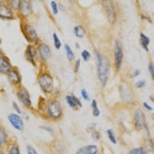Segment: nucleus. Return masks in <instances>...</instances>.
Returning <instances> with one entry per match:
<instances>
[{
	"label": "nucleus",
	"instance_id": "1a4fd4ad",
	"mask_svg": "<svg viewBox=\"0 0 154 154\" xmlns=\"http://www.w3.org/2000/svg\"><path fill=\"white\" fill-rule=\"evenodd\" d=\"M17 97L22 103L26 107L32 106V100L29 92L25 88H21L17 93Z\"/></svg>",
	"mask_w": 154,
	"mask_h": 154
},
{
	"label": "nucleus",
	"instance_id": "f704fd0d",
	"mask_svg": "<svg viewBox=\"0 0 154 154\" xmlns=\"http://www.w3.org/2000/svg\"><path fill=\"white\" fill-rule=\"evenodd\" d=\"M12 107H13V109L16 111V113L19 114H19L22 113L21 109L19 108V105L17 104V103H16L15 101L12 102Z\"/></svg>",
	"mask_w": 154,
	"mask_h": 154
},
{
	"label": "nucleus",
	"instance_id": "20e7f679",
	"mask_svg": "<svg viewBox=\"0 0 154 154\" xmlns=\"http://www.w3.org/2000/svg\"><path fill=\"white\" fill-rule=\"evenodd\" d=\"M38 82L42 91L49 93L53 90V79L48 73H43L39 76Z\"/></svg>",
	"mask_w": 154,
	"mask_h": 154
},
{
	"label": "nucleus",
	"instance_id": "5701e85b",
	"mask_svg": "<svg viewBox=\"0 0 154 154\" xmlns=\"http://www.w3.org/2000/svg\"><path fill=\"white\" fill-rule=\"evenodd\" d=\"M65 50L66 53V56L68 58V60L69 61H72L75 60V55H74L73 52H72V49L69 46L68 44H65Z\"/></svg>",
	"mask_w": 154,
	"mask_h": 154
},
{
	"label": "nucleus",
	"instance_id": "7ed1b4c3",
	"mask_svg": "<svg viewBox=\"0 0 154 154\" xmlns=\"http://www.w3.org/2000/svg\"><path fill=\"white\" fill-rule=\"evenodd\" d=\"M134 125L135 127L137 130H141L143 129H145L149 133V130L147 128L146 125V119L143 111L140 108L136 109L134 112Z\"/></svg>",
	"mask_w": 154,
	"mask_h": 154
},
{
	"label": "nucleus",
	"instance_id": "e433bc0d",
	"mask_svg": "<svg viewBox=\"0 0 154 154\" xmlns=\"http://www.w3.org/2000/svg\"><path fill=\"white\" fill-rule=\"evenodd\" d=\"M148 69H149V72L150 74L152 79H153L154 76V68H153V64L152 63H150L149 64V66H148Z\"/></svg>",
	"mask_w": 154,
	"mask_h": 154
},
{
	"label": "nucleus",
	"instance_id": "9d476101",
	"mask_svg": "<svg viewBox=\"0 0 154 154\" xmlns=\"http://www.w3.org/2000/svg\"><path fill=\"white\" fill-rule=\"evenodd\" d=\"M119 93H120L121 99L124 103H131L133 101V96L130 93V89L125 84H121L119 86Z\"/></svg>",
	"mask_w": 154,
	"mask_h": 154
},
{
	"label": "nucleus",
	"instance_id": "37998d69",
	"mask_svg": "<svg viewBox=\"0 0 154 154\" xmlns=\"http://www.w3.org/2000/svg\"><path fill=\"white\" fill-rule=\"evenodd\" d=\"M75 46H76L77 49H79V48H80V46H79V44L78 43V42H75Z\"/></svg>",
	"mask_w": 154,
	"mask_h": 154
},
{
	"label": "nucleus",
	"instance_id": "4468645a",
	"mask_svg": "<svg viewBox=\"0 0 154 154\" xmlns=\"http://www.w3.org/2000/svg\"><path fill=\"white\" fill-rule=\"evenodd\" d=\"M99 152L98 147L96 145H87L83 147H81L76 151L75 154H97Z\"/></svg>",
	"mask_w": 154,
	"mask_h": 154
},
{
	"label": "nucleus",
	"instance_id": "393cba45",
	"mask_svg": "<svg viewBox=\"0 0 154 154\" xmlns=\"http://www.w3.org/2000/svg\"><path fill=\"white\" fill-rule=\"evenodd\" d=\"M106 133H107V136H108L109 140H110V142L113 144L117 143V141H116V136L113 130H112V129H109V130L106 131Z\"/></svg>",
	"mask_w": 154,
	"mask_h": 154
},
{
	"label": "nucleus",
	"instance_id": "a211bd4d",
	"mask_svg": "<svg viewBox=\"0 0 154 154\" xmlns=\"http://www.w3.org/2000/svg\"><path fill=\"white\" fill-rule=\"evenodd\" d=\"M35 55H36L35 50L32 48V46H28L26 51V60H28L29 63H31L33 66L35 65V60H34V58H35Z\"/></svg>",
	"mask_w": 154,
	"mask_h": 154
},
{
	"label": "nucleus",
	"instance_id": "58836bf2",
	"mask_svg": "<svg viewBox=\"0 0 154 154\" xmlns=\"http://www.w3.org/2000/svg\"><path fill=\"white\" fill-rule=\"evenodd\" d=\"M80 64H81L80 60H78L76 62H75V67H74V72H78V71H79V67H80Z\"/></svg>",
	"mask_w": 154,
	"mask_h": 154
},
{
	"label": "nucleus",
	"instance_id": "c03bdc74",
	"mask_svg": "<svg viewBox=\"0 0 154 154\" xmlns=\"http://www.w3.org/2000/svg\"><path fill=\"white\" fill-rule=\"evenodd\" d=\"M149 99H150V100H152V102H153L154 101V100H153V95H151V96H149Z\"/></svg>",
	"mask_w": 154,
	"mask_h": 154
},
{
	"label": "nucleus",
	"instance_id": "9b49d317",
	"mask_svg": "<svg viewBox=\"0 0 154 154\" xmlns=\"http://www.w3.org/2000/svg\"><path fill=\"white\" fill-rule=\"evenodd\" d=\"M0 19L4 20H12L14 19L12 9L5 4H0Z\"/></svg>",
	"mask_w": 154,
	"mask_h": 154
},
{
	"label": "nucleus",
	"instance_id": "0eeeda50",
	"mask_svg": "<svg viewBox=\"0 0 154 154\" xmlns=\"http://www.w3.org/2000/svg\"><path fill=\"white\" fill-rule=\"evenodd\" d=\"M23 32L24 34V36L27 39V41L30 42H36L38 40V34H37L36 30L35 29L33 26L30 25H26L23 28Z\"/></svg>",
	"mask_w": 154,
	"mask_h": 154
},
{
	"label": "nucleus",
	"instance_id": "aec40b11",
	"mask_svg": "<svg viewBox=\"0 0 154 154\" xmlns=\"http://www.w3.org/2000/svg\"><path fill=\"white\" fill-rule=\"evenodd\" d=\"M8 142V135L5 128L0 126V147L5 146Z\"/></svg>",
	"mask_w": 154,
	"mask_h": 154
},
{
	"label": "nucleus",
	"instance_id": "2f4dec72",
	"mask_svg": "<svg viewBox=\"0 0 154 154\" xmlns=\"http://www.w3.org/2000/svg\"><path fill=\"white\" fill-rule=\"evenodd\" d=\"M92 137H93V140L95 141H98L99 140L101 137V135H100V133L97 130H94V131L92 132Z\"/></svg>",
	"mask_w": 154,
	"mask_h": 154
},
{
	"label": "nucleus",
	"instance_id": "412c9836",
	"mask_svg": "<svg viewBox=\"0 0 154 154\" xmlns=\"http://www.w3.org/2000/svg\"><path fill=\"white\" fill-rule=\"evenodd\" d=\"M73 32L75 36L79 38H83V36L86 34V30H85L84 27L82 26H80V25L75 26L73 29Z\"/></svg>",
	"mask_w": 154,
	"mask_h": 154
},
{
	"label": "nucleus",
	"instance_id": "72a5a7b5",
	"mask_svg": "<svg viewBox=\"0 0 154 154\" xmlns=\"http://www.w3.org/2000/svg\"><path fill=\"white\" fill-rule=\"evenodd\" d=\"M26 150H27V154H38V152L36 151V149L30 145L27 146Z\"/></svg>",
	"mask_w": 154,
	"mask_h": 154
},
{
	"label": "nucleus",
	"instance_id": "a19ab883",
	"mask_svg": "<svg viewBox=\"0 0 154 154\" xmlns=\"http://www.w3.org/2000/svg\"><path fill=\"white\" fill-rule=\"evenodd\" d=\"M140 75V70L136 69L133 71V72L132 73V77L135 78V77H137Z\"/></svg>",
	"mask_w": 154,
	"mask_h": 154
},
{
	"label": "nucleus",
	"instance_id": "6e6552de",
	"mask_svg": "<svg viewBox=\"0 0 154 154\" xmlns=\"http://www.w3.org/2000/svg\"><path fill=\"white\" fill-rule=\"evenodd\" d=\"M9 122L16 130L23 131L24 130V123L23 118L17 113H11L8 116Z\"/></svg>",
	"mask_w": 154,
	"mask_h": 154
},
{
	"label": "nucleus",
	"instance_id": "6ab92c4d",
	"mask_svg": "<svg viewBox=\"0 0 154 154\" xmlns=\"http://www.w3.org/2000/svg\"><path fill=\"white\" fill-rule=\"evenodd\" d=\"M150 43V39L147 35H146L145 34L141 32L140 33V46H142L144 49H145L146 52H149V45Z\"/></svg>",
	"mask_w": 154,
	"mask_h": 154
},
{
	"label": "nucleus",
	"instance_id": "473e14b6",
	"mask_svg": "<svg viewBox=\"0 0 154 154\" xmlns=\"http://www.w3.org/2000/svg\"><path fill=\"white\" fill-rule=\"evenodd\" d=\"M146 86V81L143 79H141V80H139L138 82H137L135 83V87L137 89H141V88L144 87Z\"/></svg>",
	"mask_w": 154,
	"mask_h": 154
},
{
	"label": "nucleus",
	"instance_id": "79ce46f5",
	"mask_svg": "<svg viewBox=\"0 0 154 154\" xmlns=\"http://www.w3.org/2000/svg\"><path fill=\"white\" fill-rule=\"evenodd\" d=\"M0 154H5V150L2 149V147H0Z\"/></svg>",
	"mask_w": 154,
	"mask_h": 154
},
{
	"label": "nucleus",
	"instance_id": "2eb2a0df",
	"mask_svg": "<svg viewBox=\"0 0 154 154\" xmlns=\"http://www.w3.org/2000/svg\"><path fill=\"white\" fill-rule=\"evenodd\" d=\"M8 80L12 85H18L21 82V75L19 71L16 69H12L8 74Z\"/></svg>",
	"mask_w": 154,
	"mask_h": 154
},
{
	"label": "nucleus",
	"instance_id": "cd10ccee",
	"mask_svg": "<svg viewBox=\"0 0 154 154\" xmlns=\"http://www.w3.org/2000/svg\"><path fill=\"white\" fill-rule=\"evenodd\" d=\"M53 41H54V46L56 47V49H60L62 46V42L60 41V38L58 37V35H56V33H53Z\"/></svg>",
	"mask_w": 154,
	"mask_h": 154
},
{
	"label": "nucleus",
	"instance_id": "39448f33",
	"mask_svg": "<svg viewBox=\"0 0 154 154\" xmlns=\"http://www.w3.org/2000/svg\"><path fill=\"white\" fill-rule=\"evenodd\" d=\"M102 5L104 11L106 13L107 18L109 23L113 24L116 21V10L115 4L112 1H103Z\"/></svg>",
	"mask_w": 154,
	"mask_h": 154
},
{
	"label": "nucleus",
	"instance_id": "b1692460",
	"mask_svg": "<svg viewBox=\"0 0 154 154\" xmlns=\"http://www.w3.org/2000/svg\"><path fill=\"white\" fill-rule=\"evenodd\" d=\"M91 106L93 108V114L94 116L97 117L100 115V110L98 107V104H97V102L96 100H93L91 103Z\"/></svg>",
	"mask_w": 154,
	"mask_h": 154
},
{
	"label": "nucleus",
	"instance_id": "dca6fc26",
	"mask_svg": "<svg viewBox=\"0 0 154 154\" xmlns=\"http://www.w3.org/2000/svg\"><path fill=\"white\" fill-rule=\"evenodd\" d=\"M66 103L69 106L73 109H76L78 107H82V102L80 101L79 98H77L76 96L74 95H71V96H66Z\"/></svg>",
	"mask_w": 154,
	"mask_h": 154
},
{
	"label": "nucleus",
	"instance_id": "7c9ffc66",
	"mask_svg": "<svg viewBox=\"0 0 154 154\" xmlns=\"http://www.w3.org/2000/svg\"><path fill=\"white\" fill-rule=\"evenodd\" d=\"M81 96L83 98V100H86V101H89V100H90V96H89V93L86 91V89H82L81 90Z\"/></svg>",
	"mask_w": 154,
	"mask_h": 154
},
{
	"label": "nucleus",
	"instance_id": "bb28decb",
	"mask_svg": "<svg viewBox=\"0 0 154 154\" xmlns=\"http://www.w3.org/2000/svg\"><path fill=\"white\" fill-rule=\"evenodd\" d=\"M9 2H10V5L12 9H15V10H19L20 6H21L22 1H20V0H12Z\"/></svg>",
	"mask_w": 154,
	"mask_h": 154
},
{
	"label": "nucleus",
	"instance_id": "c9c22d12",
	"mask_svg": "<svg viewBox=\"0 0 154 154\" xmlns=\"http://www.w3.org/2000/svg\"><path fill=\"white\" fill-rule=\"evenodd\" d=\"M96 123H92L91 124L89 125V127L86 129V131H87L88 133H92L93 131L96 130Z\"/></svg>",
	"mask_w": 154,
	"mask_h": 154
},
{
	"label": "nucleus",
	"instance_id": "a878e982",
	"mask_svg": "<svg viewBox=\"0 0 154 154\" xmlns=\"http://www.w3.org/2000/svg\"><path fill=\"white\" fill-rule=\"evenodd\" d=\"M8 154H21L19 146L16 144L11 145L8 149Z\"/></svg>",
	"mask_w": 154,
	"mask_h": 154
},
{
	"label": "nucleus",
	"instance_id": "4be33fe9",
	"mask_svg": "<svg viewBox=\"0 0 154 154\" xmlns=\"http://www.w3.org/2000/svg\"><path fill=\"white\" fill-rule=\"evenodd\" d=\"M129 154H148V151L142 146L136 147L129 151Z\"/></svg>",
	"mask_w": 154,
	"mask_h": 154
},
{
	"label": "nucleus",
	"instance_id": "f03ea898",
	"mask_svg": "<svg viewBox=\"0 0 154 154\" xmlns=\"http://www.w3.org/2000/svg\"><path fill=\"white\" fill-rule=\"evenodd\" d=\"M46 109L48 116L53 119H60L63 116V109L60 100H53L49 102Z\"/></svg>",
	"mask_w": 154,
	"mask_h": 154
},
{
	"label": "nucleus",
	"instance_id": "f257e3e1",
	"mask_svg": "<svg viewBox=\"0 0 154 154\" xmlns=\"http://www.w3.org/2000/svg\"><path fill=\"white\" fill-rule=\"evenodd\" d=\"M95 56L97 60V75L102 85L105 86L109 79V72L110 69V63L106 56H103L98 50H94Z\"/></svg>",
	"mask_w": 154,
	"mask_h": 154
},
{
	"label": "nucleus",
	"instance_id": "a18cd8bd",
	"mask_svg": "<svg viewBox=\"0 0 154 154\" xmlns=\"http://www.w3.org/2000/svg\"><path fill=\"white\" fill-rule=\"evenodd\" d=\"M4 56L3 53H2V51L0 49V56Z\"/></svg>",
	"mask_w": 154,
	"mask_h": 154
},
{
	"label": "nucleus",
	"instance_id": "423d86ee",
	"mask_svg": "<svg viewBox=\"0 0 154 154\" xmlns=\"http://www.w3.org/2000/svg\"><path fill=\"white\" fill-rule=\"evenodd\" d=\"M114 59H115L116 68L117 71H119L123 64V50L122 44L118 40H116L114 44Z\"/></svg>",
	"mask_w": 154,
	"mask_h": 154
},
{
	"label": "nucleus",
	"instance_id": "c85d7f7f",
	"mask_svg": "<svg viewBox=\"0 0 154 154\" xmlns=\"http://www.w3.org/2000/svg\"><path fill=\"white\" fill-rule=\"evenodd\" d=\"M81 56H82V58L83 59L84 61L87 62L89 61V60L90 59V57H91V54H90V53H89V51L86 50V49H84V50L81 53Z\"/></svg>",
	"mask_w": 154,
	"mask_h": 154
},
{
	"label": "nucleus",
	"instance_id": "ddd939ff",
	"mask_svg": "<svg viewBox=\"0 0 154 154\" xmlns=\"http://www.w3.org/2000/svg\"><path fill=\"white\" fill-rule=\"evenodd\" d=\"M12 70V66L9 60L7 57L0 56V73L8 75Z\"/></svg>",
	"mask_w": 154,
	"mask_h": 154
},
{
	"label": "nucleus",
	"instance_id": "4c0bfd02",
	"mask_svg": "<svg viewBox=\"0 0 154 154\" xmlns=\"http://www.w3.org/2000/svg\"><path fill=\"white\" fill-rule=\"evenodd\" d=\"M41 128H42V130H46V131L49 132V133H51V134H53V133H54V130H53V128H51L50 126H41Z\"/></svg>",
	"mask_w": 154,
	"mask_h": 154
},
{
	"label": "nucleus",
	"instance_id": "c756f323",
	"mask_svg": "<svg viewBox=\"0 0 154 154\" xmlns=\"http://www.w3.org/2000/svg\"><path fill=\"white\" fill-rule=\"evenodd\" d=\"M51 7H52V11H53V15H57L59 13V7H58V5L55 1H52L51 2Z\"/></svg>",
	"mask_w": 154,
	"mask_h": 154
},
{
	"label": "nucleus",
	"instance_id": "ea45409f",
	"mask_svg": "<svg viewBox=\"0 0 154 154\" xmlns=\"http://www.w3.org/2000/svg\"><path fill=\"white\" fill-rule=\"evenodd\" d=\"M143 106L145 107L146 109L147 110H149V111H152V110H153V108H152V107L150 105H149V104L147 103L146 102L143 103Z\"/></svg>",
	"mask_w": 154,
	"mask_h": 154
},
{
	"label": "nucleus",
	"instance_id": "f3484780",
	"mask_svg": "<svg viewBox=\"0 0 154 154\" xmlns=\"http://www.w3.org/2000/svg\"><path fill=\"white\" fill-rule=\"evenodd\" d=\"M20 13L23 16H29L32 12V5L29 1H22L21 6H20Z\"/></svg>",
	"mask_w": 154,
	"mask_h": 154
},
{
	"label": "nucleus",
	"instance_id": "f8f14e48",
	"mask_svg": "<svg viewBox=\"0 0 154 154\" xmlns=\"http://www.w3.org/2000/svg\"><path fill=\"white\" fill-rule=\"evenodd\" d=\"M38 54L40 56L41 60L42 61H47L49 58L51 57V49L49 46L45 42H42V43L38 46Z\"/></svg>",
	"mask_w": 154,
	"mask_h": 154
}]
</instances>
